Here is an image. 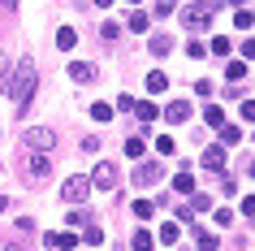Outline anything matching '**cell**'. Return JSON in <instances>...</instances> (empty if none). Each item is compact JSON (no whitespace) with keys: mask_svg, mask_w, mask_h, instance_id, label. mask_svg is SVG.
<instances>
[{"mask_svg":"<svg viewBox=\"0 0 255 251\" xmlns=\"http://www.w3.org/2000/svg\"><path fill=\"white\" fill-rule=\"evenodd\" d=\"M35 87H39V69H35V61H13V78H9V100H13V108L17 113H26V104H30V95H35Z\"/></svg>","mask_w":255,"mask_h":251,"instance_id":"cell-1","label":"cell"},{"mask_svg":"<svg viewBox=\"0 0 255 251\" xmlns=\"http://www.w3.org/2000/svg\"><path fill=\"white\" fill-rule=\"evenodd\" d=\"M212 13H216V0H195V4L182 9L177 22H182L186 30H208V26H212Z\"/></svg>","mask_w":255,"mask_h":251,"instance_id":"cell-2","label":"cell"},{"mask_svg":"<svg viewBox=\"0 0 255 251\" xmlns=\"http://www.w3.org/2000/svg\"><path fill=\"white\" fill-rule=\"evenodd\" d=\"M22 178H26L30 186L48 182V178H52V160H48V152H26V160H22Z\"/></svg>","mask_w":255,"mask_h":251,"instance_id":"cell-3","label":"cell"},{"mask_svg":"<svg viewBox=\"0 0 255 251\" xmlns=\"http://www.w3.org/2000/svg\"><path fill=\"white\" fill-rule=\"evenodd\" d=\"M87 195H91V178H69V182L61 186V199H65L69 208H78V204H87Z\"/></svg>","mask_w":255,"mask_h":251,"instance_id":"cell-4","label":"cell"},{"mask_svg":"<svg viewBox=\"0 0 255 251\" xmlns=\"http://www.w3.org/2000/svg\"><path fill=\"white\" fill-rule=\"evenodd\" d=\"M164 178V165L160 160H138V169H134V186L143 191V186H156Z\"/></svg>","mask_w":255,"mask_h":251,"instance_id":"cell-5","label":"cell"},{"mask_svg":"<svg viewBox=\"0 0 255 251\" xmlns=\"http://www.w3.org/2000/svg\"><path fill=\"white\" fill-rule=\"evenodd\" d=\"M52 143H56V134L48 130V126H35V130L22 134V147H26V152H48Z\"/></svg>","mask_w":255,"mask_h":251,"instance_id":"cell-6","label":"cell"},{"mask_svg":"<svg viewBox=\"0 0 255 251\" xmlns=\"http://www.w3.org/2000/svg\"><path fill=\"white\" fill-rule=\"evenodd\" d=\"M95 186H100V191H117V165H113V160H100V165H95V178H91Z\"/></svg>","mask_w":255,"mask_h":251,"instance_id":"cell-7","label":"cell"},{"mask_svg":"<svg viewBox=\"0 0 255 251\" xmlns=\"http://www.w3.org/2000/svg\"><path fill=\"white\" fill-rule=\"evenodd\" d=\"M69 78L74 82H95V65L91 61H69Z\"/></svg>","mask_w":255,"mask_h":251,"instance_id":"cell-8","label":"cell"},{"mask_svg":"<svg viewBox=\"0 0 255 251\" xmlns=\"http://www.w3.org/2000/svg\"><path fill=\"white\" fill-rule=\"evenodd\" d=\"M164 121H173V126H177V121H190V104H186V100H173V104L164 108Z\"/></svg>","mask_w":255,"mask_h":251,"instance_id":"cell-9","label":"cell"},{"mask_svg":"<svg viewBox=\"0 0 255 251\" xmlns=\"http://www.w3.org/2000/svg\"><path fill=\"white\" fill-rule=\"evenodd\" d=\"M203 169H212V173L225 169V147H208L203 152Z\"/></svg>","mask_w":255,"mask_h":251,"instance_id":"cell-10","label":"cell"},{"mask_svg":"<svg viewBox=\"0 0 255 251\" xmlns=\"http://www.w3.org/2000/svg\"><path fill=\"white\" fill-rule=\"evenodd\" d=\"M48 247H56V251H74V247H78V234H48Z\"/></svg>","mask_w":255,"mask_h":251,"instance_id":"cell-11","label":"cell"},{"mask_svg":"<svg viewBox=\"0 0 255 251\" xmlns=\"http://www.w3.org/2000/svg\"><path fill=\"white\" fill-rule=\"evenodd\" d=\"M134 117H138V126H147V121H156L160 113H156V104H147V100H138V104H134Z\"/></svg>","mask_w":255,"mask_h":251,"instance_id":"cell-12","label":"cell"},{"mask_svg":"<svg viewBox=\"0 0 255 251\" xmlns=\"http://www.w3.org/2000/svg\"><path fill=\"white\" fill-rule=\"evenodd\" d=\"M9 78H13V56L0 52V95H4V87H9Z\"/></svg>","mask_w":255,"mask_h":251,"instance_id":"cell-13","label":"cell"},{"mask_svg":"<svg viewBox=\"0 0 255 251\" xmlns=\"http://www.w3.org/2000/svg\"><path fill=\"white\" fill-rule=\"evenodd\" d=\"M74 43H78V35H74V26H61V30H56V48H61V52H69Z\"/></svg>","mask_w":255,"mask_h":251,"instance_id":"cell-14","label":"cell"},{"mask_svg":"<svg viewBox=\"0 0 255 251\" xmlns=\"http://www.w3.org/2000/svg\"><path fill=\"white\" fill-rule=\"evenodd\" d=\"M173 191H177V195H195V178H190V173L182 169V173L173 178Z\"/></svg>","mask_w":255,"mask_h":251,"instance_id":"cell-15","label":"cell"},{"mask_svg":"<svg viewBox=\"0 0 255 251\" xmlns=\"http://www.w3.org/2000/svg\"><path fill=\"white\" fill-rule=\"evenodd\" d=\"M173 52V39H169V35H156V39H151V56H169Z\"/></svg>","mask_w":255,"mask_h":251,"instance_id":"cell-16","label":"cell"},{"mask_svg":"<svg viewBox=\"0 0 255 251\" xmlns=\"http://www.w3.org/2000/svg\"><path fill=\"white\" fill-rule=\"evenodd\" d=\"M177 238H182V230H177V221H169V225H160V243H164V247H173Z\"/></svg>","mask_w":255,"mask_h":251,"instance_id":"cell-17","label":"cell"},{"mask_svg":"<svg viewBox=\"0 0 255 251\" xmlns=\"http://www.w3.org/2000/svg\"><path fill=\"white\" fill-rule=\"evenodd\" d=\"M203 121H208V126H225V113H221V104H208V108H203Z\"/></svg>","mask_w":255,"mask_h":251,"instance_id":"cell-18","label":"cell"},{"mask_svg":"<svg viewBox=\"0 0 255 251\" xmlns=\"http://www.w3.org/2000/svg\"><path fill=\"white\" fill-rule=\"evenodd\" d=\"M225 78H229V82H242V78H247V61H229Z\"/></svg>","mask_w":255,"mask_h":251,"instance_id":"cell-19","label":"cell"},{"mask_svg":"<svg viewBox=\"0 0 255 251\" xmlns=\"http://www.w3.org/2000/svg\"><path fill=\"white\" fill-rule=\"evenodd\" d=\"M234 26H238V30H251L255 26V13H251V9H238V13H234Z\"/></svg>","mask_w":255,"mask_h":251,"instance_id":"cell-20","label":"cell"},{"mask_svg":"<svg viewBox=\"0 0 255 251\" xmlns=\"http://www.w3.org/2000/svg\"><path fill=\"white\" fill-rule=\"evenodd\" d=\"M238 139H242V130H238V126H221V143H225V147H234Z\"/></svg>","mask_w":255,"mask_h":251,"instance_id":"cell-21","label":"cell"},{"mask_svg":"<svg viewBox=\"0 0 255 251\" xmlns=\"http://www.w3.org/2000/svg\"><path fill=\"white\" fill-rule=\"evenodd\" d=\"M151 247H156V238H151L147 230H138L134 234V251H151Z\"/></svg>","mask_w":255,"mask_h":251,"instance_id":"cell-22","label":"cell"},{"mask_svg":"<svg viewBox=\"0 0 255 251\" xmlns=\"http://www.w3.org/2000/svg\"><path fill=\"white\" fill-rule=\"evenodd\" d=\"M164 87H169L164 74H160V69H151V74H147V91H164Z\"/></svg>","mask_w":255,"mask_h":251,"instance_id":"cell-23","label":"cell"},{"mask_svg":"<svg viewBox=\"0 0 255 251\" xmlns=\"http://www.w3.org/2000/svg\"><path fill=\"white\" fill-rule=\"evenodd\" d=\"M156 152H160V156H173V152H177V143L169 139V134H160V139H156Z\"/></svg>","mask_w":255,"mask_h":251,"instance_id":"cell-24","label":"cell"},{"mask_svg":"<svg viewBox=\"0 0 255 251\" xmlns=\"http://www.w3.org/2000/svg\"><path fill=\"white\" fill-rule=\"evenodd\" d=\"M126 22H130V30H147V13H143V9H134Z\"/></svg>","mask_w":255,"mask_h":251,"instance_id":"cell-25","label":"cell"},{"mask_svg":"<svg viewBox=\"0 0 255 251\" xmlns=\"http://www.w3.org/2000/svg\"><path fill=\"white\" fill-rule=\"evenodd\" d=\"M151 212H156V204H151V199H134V217H143V221H147Z\"/></svg>","mask_w":255,"mask_h":251,"instance_id":"cell-26","label":"cell"},{"mask_svg":"<svg viewBox=\"0 0 255 251\" xmlns=\"http://www.w3.org/2000/svg\"><path fill=\"white\" fill-rule=\"evenodd\" d=\"M91 117L95 121H113V104H91Z\"/></svg>","mask_w":255,"mask_h":251,"instance_id":"cell-27","label":"cell"},{"mask_svg":"<svg viewBox=\"0 0 255 251\" xmlns=\"http://www.w3.org/2000/svg\"><path fill=\"white\" fill-rule=\"evenodd\" d=\"M126 156H143V139H138V134H134V139H126Z\"/></svg>","mask_w":255,"mask_h":251,"instance_id":"cell-28","label":"cell"},{"mask_svg":"<svg viewBox=\"0 0 255 251\" xmlns=\"http://www.w3.org/2000/svg\"><path fill=\"white\" fill-rule=\"evenodd\" d=\"M82 238H87L91 247H100V243H104V230H95V225H87V234H82Z\"/></svg>","mask_w":255,"mask_h":251,"instance_id":"cell-29","label":"cell"},{"mask_svg":"<svg viewBox=\"0 0 255 251\" xmlns=\"http://www.w3.org/2000/svg\"><path fill=\"white\" fill-rule=\"evenodd\" d=\"M195 243H199V251H216V234H199Z\"/></svg>","mask_w":255,"mask_h":251,"instance_id":"cell-30","label":"cell"},{"mask_svg":"<svg viewBox=\"0 0 255 251\" xmlns=\"http://www.w3.org/2000/svg\"><path fill=\"white\" fill-rule=\"evenodd\" d=\"M74 225H91V217H87L82 208H78V212H69V230H74Z\"/></svg>","mask_w":255,"mask_h":251,"instance_id":"cell-31","label":"cell"},{"mask_svg":"<svg viewBox=\"0 0 255 251\" xmlns=\"http://www.w3.org/2000/svg\"><path fill=\"white\" fill-rule=\"evenodd\" d=\"M247 121H255V100H242V126Z\"/></svg>","mask_w":255,"mask_h":251,"instance_id":"cell-32","label":"cell"},{"mask_svg":"<svg viewBox=\"0 0 255 251\" xmlns=\"http://www.w3.org/2000/svg\"><path fill=\"white\" fill-rule=\"evenodd\" d=\"M212 52H216V56L229 52V39H225V35H216V39H212Z\"/></svg>","mask_w":255,"mask_h":251,"instance_id":"cell-33","label":"cell"},{"mask_svg":"<svg viewBox=\"0 0 255 251\" xmlns=\"http://www.w3.org/2000/svg\"><path fill=\"white\" fill-rule=\"evenodd\" d=\"M186 56H195V61H199V56H208V48H203V43L195 39V43H186Z\"/></svg>","mask_w":255,"mask_h":251,"instance_id":"cell-34","label":"cell"},{"mask_svg":"<svg viewBox=\"0 0 255 251\" xmlns=\"http://www.w3.org/2000/svg\"><path fill=\"white\" fill-rule=\"evenodd\" d=\"M100 35H104V39L113 43V39H117V22H104V26H100Z\"/></svg>","mask_w":255,"mask_h":251,"instance_id":"cell-35","label":"cell"},{"mask_svg":"<svg viewBox=\"0 0 255 251\" xmlns=\"http://www.w3.org/2000/svg\"><path fill=\"white\" fill-rule=\"evenodd\" d=\"M208 204H212V199H208V195H195V199H190V212H203V208H208Z\"/></svg>","mask_w":255,"mask_h":251,"instance_id":"cell-36","label":"cell"},{"mask_svg":"<svg viewBox=\"0 0 255 251\" xmlns=\"http://www.w3.org/2000/svg\"><path fill=\"white\" fill-rule=\"evenodd\" d=\"M177 9V0H156V13H173Z\"/></svg>","mask_w":255,"mask_h":251,"instance_id":"cell-37","label":"cell"},{"mask_svg":"<svg viewBox=\"0 0 255 251\" xmlns=\"http://www.w3.org/2000/svg\"><path fill=\"white\" fill-rule=\"evenodd\" d=\"M242 212H247V217H255V195H247V199H242Z\"/></svg>","mask_w":255,"mask_h":251,"instance_id":"cell-38","label":"cell"},{"mask_svg":"<svg viewBox=\"0 0 255 251\" xmlns=\"http://www.w3.org/2000/svg\"><path fill=\"white\" fill-rule=\"evenodd\" d=\"M13 9H17V0H0V17H4V13H13Z\"/></svg>","mask_w":255,"mask_h":251,"instance_id":"cell-39","label":"cell"},{"mask_svg":"<svg viewBox=\"0 0 255 251\" xmlns=\"http://www.w3.org/2000/svg\"><path fill=\"white\" fill-rule=\"evenodd\" d=\"M242 56H247V61L255 56V39H247V43H242Z\"/></svg>","mask_w":255,"mask_h":251,"instance_id":"cell-40","label":"cell"},{"mask_svg":"<svg viewBox=\"0 0 255 251\" xmlns=\"http://www.w3.org/2000/svg\"><path fill=\"white\" fill-rule=\"evenodd\" d=\"M4 251H22V247H17V243H9V247H4Z\"/></svg>","mask_w":255,"mask_h":251,"instance_id":"cell-41","label":"cell"},{"mask_svg":"<svg viewBox=\"0 0 255 251\" xmlns=\"http://www.w3.org/2000/svg\"><path fill=\"white\" fill-rule=\"evenodd\" d=\"M100 4H113V0H100Z\"/></svg>","mask_w":255,"mask_h":251,"instance_id":"cell-42","label":"cell"},{"mask_svg":"<svg viewBox=\"0 0 255 251\" xmlns=\"http://www.w3.org/2000/svg\"><path fill=\"white\" fill-rule=\"evenodd\" d=\"M0 212H4V199H0Z\"/></svg>","mask_w":255,"mask_h":251,"instance_id":"cell-43","label":"cell"},{"mask_svg":"<svg viewBox=\"0 0 255 251\" xmlns=\"http://www.w3.org/2000/svg\"><path fill=\"white\" fill-rule=\"evenodd\" d=\"M251 178H255V165H251Z\"/></svg>","mask_w":255,"mask_h":251,"instance_id":"cell-44","label":"cell"}]
</instances>
